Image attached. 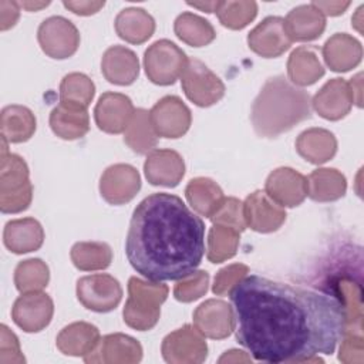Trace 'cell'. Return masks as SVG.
<instances>
[{
	"label": "cell",
	"mask_w": 364,
	"mask_h": 364,
	"mask_svg": "<svg viewBox=\"0 0 364 364\" xmlns=\"http://www.w3.org/2000/svg\"><path fill=\"white\" fill-rule=\"evenodd\" d=\"M229 297L236 340L264 363L321 361L347 331L348 310L336 294L250 274L237 280Z\"/></svg>",
	"instance_id": "cell-1"
},
{
	"label": "cell",
	"mask_w": 364,
	"mask_h": 364,
	"mask_svg": "<svg viewBox=\"0 0 364 364\" xmlns=\"http://www.w3.org/2000/svg\"><path fill=\"white\" fill-rule=\"evenodd\" d=\"M125 255L151 282L185 279L205 255V223L179 196L155 192L134 209Z\"/></svg>",
	"instance_id": "cell-2"
},
{
	"label": "cell",
	"mask_w": 364,
	"mask_h": 364,
	"mask_svg": "<svg viewBox=\"0 0 364 364\" xmlns=\"http://www.w3.org/2000/svg\"><path fill=\"white\" fill-rule=\"evenodd\" d=\"M311 114L310 95L293 87L284 77L269 78L252 109L255 131L267 138L289 131Z\"/></svg>",
	"instance_id": "cell-3"
},
{
	"label": "cell",
	"mask_w": 364,
	"mask_h": 364,
	"mask_svg": "<svg viewBox=\"0 0 364 364\" xmlns=\"http://www.w3.org/2000/svg\"><path fill=\"white\" fill-rule=\"evenodd\" d=\"M128 290L129 299L124 309V321L141 331L152 328L159 318V306L168 296V287L131 277Z\"/></svg>",
	"instance_id": "cell-4"
},
{
	"label": "cell",
	"mask_w": 364,
	"mask_h": 364,
	"mask_svg": "<svg viewBox=\"0 0 364 364\" xmlns=\"http://www.w3.org/2000/svg\"><path fill=\"white\" fill-rule=\"evenodd\" d=\"M186 63L185 53L169 40L155 41L144 57L146 75L159 85L173 84L185 70Z\"/></svg>",
	"instance_id": "cell-5"
},
{
	"label": "cell",
	"mask_w": 364,
	"mask_h": 364,
	"mask_svg": "<svg viewBox=\"0 0 364 364\" xmlns=\"http://www.w3.org/2000/svg\"><path fill=\"white\" fill-rule=\"evenodd\" d=\"M181 78L186 97L199 107H209L225 94V85L220 78L199 60H188Z\"/></svg>",
	"instance_id": "cell-6"
},
{
	"label": "cell",
	"mask_w": 364,
	"mask_h": 364,
	"mask_svg": "<svg viewBox=\"0 0 364 364\" xmlns=\"http://www.w3.org/2000/svg\"><path fill=\"white\" fill-rule=\"evenodd\" d=\"M77 297L88 310L107 313L119 303L122 289L119 282L109 274H91L77 282Z\"/></svg>",
	"instance_id": "cell-7"
},
{
	"label": "cell",
	"mask_w": 364,
	"mask_h": 364,
	"mask_svg": "<svg viewBox=\"0 0 364 364\" xmlns=\"http://www.w3.org/2000/svg\"><path fill=\"white\" fill-rule=\"evenodd\" d=\"M38 41L43 51L51 58H67L73 55L80 43L75 26L64 17H50L38 28Z\"/></svg>",
	"instance_id": "cell-8"
},
{
	"label": "cell",
	"mask_w": 364,
	"mask_h": 364,
	"mask_svg": "<svg viewBox=\"0 0 364 364\" xmlns=\"http://www.w3.org/2000/svg\"><path fill=\"white\" fill-rule=\"evenodd\" d=\"M149 119L156 135L179 138L189 129L191 111L178 97L166 95L154 105Z\"/></svg>",
	"instance_id": "cell-9"
},
{
	"label": "cell",
	"mask_w": 364,
	"mask_h": 364,
	"mask_svg": "<svg viewBox=\"0 0 364 364\" xmlns=\"http://www.w3.org/2000/svg\"><path fill=\"white\" fill-rule=\"evenodd\" d=\"M206 343L192 326L166 336L162 343V355L168 363H202L206 358Z\"/></svg>",
	"instance_id": "cell-10"
},
{
	"label": "cell",
	"mask_w": 364,
	"mask_h": 364,
	"mask_svg": "<svg viewBox=\"0 0 364 364\" xmlns=\"http://www.w3.org/2000/svg\"><path fill=\"white\" fill-rule=\"evenodd\" d=\"M131 100L118 92H105L100 97L95 107V122L100 129L108 134H119L125 131L134 117Z\"/></svg>",
	"instance_id": "cell-11"
},
{
	"label": "cell",
	"mask_w": 364,
	"mask_h": 364,
	"mask_svg": "<svg viewBox=\"0 0 364 364\" xmlns=\"http://www.w3.org/2000/svg\"><path fill=\"white\" fill-rule=\"evenodd\" d=\"M53 301L44 293L20 296L13 306V320L27 333L43 330L51 320Z\"/></svg>",
	"instance_id": "cell-12"
},
{
	"label": "cell",
	"mask_w": 364,
	"mask_h": 364,
	"mask_svg": "<svg viewBox=\"0 0 364 364\" xmlns=\"http://www.w3.org/2000/svg\"><path fill=\"white\" fill-rule=\"evenodd\" d=\"M249 47L266 57H277L283 51H286L291 40L286 31L284 20L280 17H267L264 18L247 37Z\"/></svg>",
	"instance_id": "cell-13"
},
{
	"label": "cell",
	"mask_w": 364,
	"mask_h": 364,
	"mask_svg": "<svg viewBox=\"0 0 364 364\" xmlns=\"http://www.w3.org/2000/svg\"><path fill=\"white\" fill-rule=\"evenodd\" d=\"M142 358V347L136 340L125 334H108L97 347L84 357L85 363H138Z\"/></svg>",
	"instance_id": "cell-14"
},
{
	"label": "cell",
	"mask_w": 364,
	"mask_h": 364,
	"mask_svg": "<svg viewBox=\"0 0 364 364\" xmlns=\"http://www.w3.org/2000/svg\"><path fill=\"white\" fill-rule=\"evenodd\" d=\"M141 186L139 175L131 165L109 166L101 178L100 189L104 199L112 205L131 200Z\"/></svg>",
	"instance_id": "cell-15"
},
{
	"label": "cell",
	"mask_w": 364,
	"mask_h": 364,
	"mask_svg": "<svg viewBox=\"0 0 364 364\" xmlns=\"http://www.w3.org/2000/svg\"><path fill=\"white\" fill-rule=\"evenodd\" d=\"M266 193L280 206H297L307 195V179L290 168H280L270 173Z\"/></svg>",
	"instance_id": "cell-16"
},
{
	"label": "cell",
	"mask_w": 364,
	"mask_h": 364,
	"mask_svg": "<svg viewBox=\"0 0 364 364\" xmlns=\"http://www.w3.org/2000/svg\"><path fill=\"white\" fill-rule=\"evenodd\" d=\"M245 223L257 232L276 230L286 219V212L274 200L270 202L264 192L256 191L243 205Z\"/></svg>",
	"instance_id": "cell-17"
},
{
	"label": "cell",
	"mask_w": 364,
	"mask_h": 364,
	"mask_svg": "<svg viewBox=\"0 0 364 364\" xmlns=\"http://www.w3.org/2000/svg\"><path fill=\"white\" fill-rule=\"evenodd\" d=\"M196 330L210 338H225L233 330V313L222 300L202 303L193 314Z\"/></svg>",
	"instance_id": "cell-18"
},
{
	"label": "cell",
	"mask_w": 364,
	"mask_h": 364,
	"mask_svg": "<svg viewBox=\"0 0 364 364\" xmlns=\"http://www.w3.org/2000/svg\"><path fill=\"white\" fill-rule=\"evenodd\" d=\"M354 95L350 84L343 78H334L328 81L314 97L316 111L327 119H340L351 108Z\"/></svg>",
	"instance_id": "cell-19"
},
{
	"label": "cell",
	"mask_w": 364,
	"mask_h": 364,
	"mask_svg": "<svg viewBox=\"0 0 364 364\" xmlns=\"http://www.w3.org/2000/svg\"><path fill=\"white\" fill-rule=\"evenodd\" d=\"M50 125L63 139H77L90 129L87 108L70 101H61L50 114Z\"/></svg>",
	"instance_id": "cell-20"
},
{
	"label": "cell",
	"mask_w": 364,
	"mask_h": 364,
	"mask_svg": "<svg viewBox=\"0 0 364 364\" xmlns=\"http://www.w3.org/2000/svg\"><path fill=\"white\" fill-rule=\"evenodd\" d=\"M183 172V159L171 149H156L149 154L145 162V175L152 185L176 186Z\"/></svg>",
	"instance_id": "cell-21"
},
{
	"label": "cell",
	"mask_w": 364,
	"mask_h": 364,
	"mask_svg": "<svg viewBox=\"0 0 364 364\" xmlns=\"http://www.w3.org/2000/svg\"><path fill=\"white\" fill-rule=\"evenodd\" d=\"M101 67L105 78L118 85L132 84L139 73L135 53L121 46H114L105 51Z\"/></svg>",
	"instance_id": "cell-22"
},
{
	"label": "cell",
	"mask_w": 364,
	"mask_h": 364,
	"mask_svg": "<svg viewBox=\"0 0 364 364\" xmlns=\"http://www.w3.org/2000/svg\"><path fill=\"white\" fill-rule=\"evenodd\" d=\"M100 343V331L95 326L80 321L61 330L57 337V347L67 355H87Z\"/></svg>",
	"instance_id": "cell-23"
},
{
	"label": "cell",
	"mask_w": 364,
	"mask_h": 364,
	"mask_svg": "<svg viewBox=\"0 0 364 364\" xmlns=\"http://www.w3.org/2000/svg\"><path fill=\"white\" fill-rule=\"evenodd\" d=\"M44 232L41 225L31 218L7 222L4 229V243L14 253H26L41 246Z\"/></svg>",
	"instance_id": "cell-24"
},
{
	"label": "cell",
	"mask_w": 364,
	"mask_h": 364,
	"mask_svg": "<svg viewBox=\"0 0 364 364\" xmlns=\"http://www.w3.org/2000/svg\"><path fill=\"white\" fill-rule=\"evenodd\" d=\"M324 60L326 63L331 67L334 71H340V63H341V55H344V63L347 70L355 67L361 61V44L347 36V34H336L327 43L324 44L323 48Z\"/></svg>",
	"instance_id": "cell-25"
},
{
	"label": "cell",
	"mask_w": 364,
	"mask_h": 364,
	"mask_svg": "<svg viewBox=\"0 0 364 364\" xmlns=\"http://www.w3.org/2000/svg\"><path fill=\"white\" fill-rule=\"evenodd\" d=\"M189 203L200 213L210 218L223 202L222 189L208 178L192 179L186 188Z\"/></svg>",
	"instance_id": "cell-26"
},
{
	"label": "cell",
	"mask_w": 364,
	"mask_h": 364,
	"mask_svg": "<svg viewBox=\"0 0 364 364\" xmlns=\"http://www.w3.org/2000/svg\"><path fill=\"white\" fill-rule=\"evenodd\" d=\"M334 135L326 129L304 131L297 141V151L313 164H321L330 159L336 152Z\"/></svg>",
	"instance_id": "cell-27"
},
{
	"label": "cell",
	"mask_w": 364,
	"mask_h": 364,
	"mask_svg": "<svg viewBox=\"0 0 364 364\" xmlns=\"http://www.w3.org/2000/svg\"><path fill=\"white\" fill-rule=\"evenodd\" d=\"M346 192V178L336 169H317L307 181V195L314 200H334Z\"/></svg>",
	"instance_id": "cell-28"
},
{
	"label": "cell",
	"mask_w": 364,
	"mask_h": 364,
	"mask_svg": "<svg viewBox=\"0 0 364 364\" xmlns=\"http://www.w3.org/2000/svg\"><path fill=\"white\" fill-rule=\"evenodd\" d=\"M3 117V138L10 142L27 141L36 129V118L33 112L20 105L6 107L1 112Z\"/></svg>",
	"instance_id": "cell-29"
},
{
	"label": "cell",
	"mask_w": 364,
	"mask_h": 364,
	"mask_svg": "<svg viewBox=\"0 0 364 364\" xmlns=\"http://www.w3.org/2000/svg\"><path fill=\"white\" fill-rule=\"evenodd\" d=\"M289 75L293 82L309 85L324 74V68L317 60L313 48L300 47L291 53L289 60Z\"/></svg>",
	"instance_id": "cell-30"
},
{
	"label": "cell",
	"mask_w": 364,
	"mask_h": 364,
	"mask_svg": "<svg viewBox=\"0 0 364 364\" xmlns=\"http://www.w3.org/2000/svg\"><path fill=\"white\" fill-rule=\"evenodd\" d=\"M124 139L138 154H145L156 145V132L152 128L148 111L138 108L134 112Z\"/></svg>",
	"instance_id": "cell-31"
},
{
	"label": "cell",
	"mask_w": 364,
	"mask_h": 364,
	"mask_svg": "<svg viewBox=\"0 0 364 364\" xmlns=\"http://www.w3.org/2000/svg\"><path fill=\"white\" fill-rule=\"evenodd\" d=\"M71 259L75 267L81 270H97L109 266L112 253L107 243L80 242L73 246Z\"/></svg>",
	"instance_id": "cell-32"
},
{
	"label": "cell",
	"mask_w": 364,
	"mask_h": 364,
	"mask_svg": "<svg viewBox=\"0 0 364 364\" xmlns=\"http://www.w3.org/2000/svg\"><path fill=\"white\" fill-rule=\"evenodd\" d=\"M237 240L239 230L230 226L215 225L209 232V260L213 263H219L225 259L232 257L236 253Z\"/></svg>",
	"instance_id": "cell-33"
},
{
	"label": "cell",
	"mask_w": 364,
	"mask_h": 364,
	"mask_svg": "<svg viewBox=\"0 0 364 364\" xmlns=\"http://www.w3.org/2000/svg\"><path fill=\"white\" fill-rule=\"evenodd\" d=\"M95 87L92 81L80 73H71L65 75L60 85L61 101H70L82 107H88L94 97Z\"/></svg>",
	"instance_id": "cell-34"
},
{
	"label": "cell",
	"mask_w": 364,
	"mask_h": 364,
	"mask_svg": "<svg viewBox=\"0 0 364 364\" xmlns=\"http://www.w3.org/2000/svg\"><path fill=\"white\" fill-rule=\"evenodd\" d=\"M175 33L178 34V37L181 40H183L185 43H188L191 46H193V33H198L203 46L210 43L215 38V30L209 24V21H206L198 16L189 14V13L181 14L176 18Z\"/></svg>",
	"instance_id": "cell-35"
},
{
	"label": "cell",
	"mask_w": 364,
	"mask_h": 364,
	"mask_svg": "<svg viewBox=\"0 0 364 364\" xmlns=\"http://www.w3.org/2000/svg\"><path fill=\"white\" fill-rule=\"evenodd\" d=\"M212 222L215 225H226L230 223V228L242 232L246 226L245 218H243V210H242V203L235 199V198H228L223 199L218 210L210 216Z\"/></svg>",
	"instance_id": "cell-36"
},
{
	"label": "cell",
	"mask_w": 364,
	"mask_h": 364,
	"mask_svg": "<svg viewBox=\"0 0 364 364\" xmlns=\"http://www.w3.org/2000/svg\"><path fill=\"white\" fill-rule=\"evenodd\" d=\"M186 280L175 286V297L181 301H192L206 293L209 276L206 272H195L185 277Z\"/></svg>",
	"instance_id": "cell-37"
},
{
	"label": "cell",
	"mask_w": 364,
	"mask_h": 364,
	"mask_svg": "<svg viewBox=\"0 0 364 364\" xmlns=\"http://www.w3.org/2000/svg\"><path fill=\"white\" fill-rule=\"evenodd\" d=\"M247 272V267L243 266V264H233V266H229V267H225L222 269L218 276L215 277V284H213V291L216 294H223L226 291V283L233 280L235 283L237 280H240L245 273Z\"/></svg>",
	"instance_id": "cell-38"
}]
</instances>
